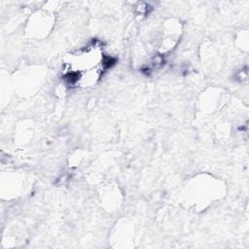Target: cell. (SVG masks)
<instances>
[{
    "instance_id": "obj_1",
    "label": "cell",
    "mask_w": 249,
    "mask_h": 249,
    "mask_svg": "<svg viewBox=\"0 0 249 249\" xmlns=\"http://www.w3.org/2000/svg\"><path fill=\"white\" fill-rule=\"evenodd\" d=\"M112 63L111 57L103 55L99 46L92 43L72 56V60L67 63L69 68L64 79L71 86H89Z\"/></svg>"
}]
</instances>
